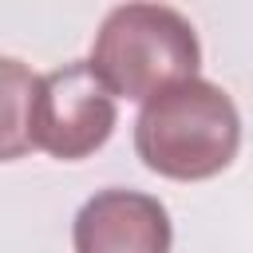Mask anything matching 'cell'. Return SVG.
<instances>
[{"mask_svg": "<svg viewBox=\"0 0 253 253\" xmlns=\"http://www.w3.org/2000/svg\"><path fill=\"white\" fill-rule=\"evenodd\" d=\"M75 253H170L174 225L158 198L142 190H99L71 221Z\"/></svg>", "mask_w": 253, "mask_h": 253, "instance_id": "cell-4", "label": "cell"}, {"mask_svg": "<svg viewBox=\"0 0 253 253\" xmlns=\"http://www.w3.org/2000/svg\"><path fill=\"white\" fill-rule=\"evenodd\" d=\"M115 123V95L87 59L43 75H28L20 59H4V158L43 150L59 162H79L111 138Z\"/></svg>", "mask_w": 253, "mask_h": 253, "instance_id": "cell-1", "label": "cell"}, {"mask_svg": "<svg viewBox=\"0 0 253 253\" xmlns=\"http://www.w3.org/2000/svg\"><path fill=\"white\" fill-rule=\"evenodd\" d=\"M241 146L237 103L210 79H186L134 119V150L146 170L174 182H202L221 174Z\"/></svg>", "mask_w": 253, "mask_h": 253, "instance_id": "cell-2", "label": "cell"}, {"mask_svg": "<svg viewBox=\"0 0 253 253\" xmlns=\"http://www.w3.org/2000/svg\"><path fill=\"white\" fill-rule=\"evenodd\" d=\"M87 63L115 99L150 103L154 95L198 79L202 43L194 24L170 4H119L103 16Z\"/></svg>", "mask_w": 253, "mask_h": 253, "instance_id": "cell-3", "label": "cell"}]
</instances>
